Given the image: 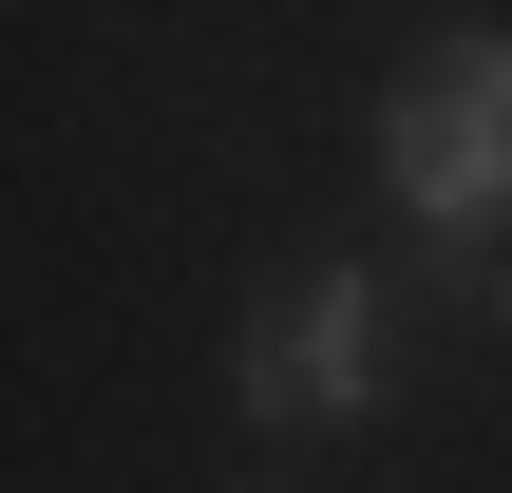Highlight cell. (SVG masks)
<instances>
[{
  "label": "cell",
  "mask_w": 512,
  "mask_h": 493,
  "mask_svg": "<svg viewBox=\"0 0 512 493\" xmlns=\"http://www.w3.org/2000/svg\"><path fill=\"white\" fill-rule=\"evenodd\" d=\"M380 190L437 228V247H494L512 228V38H437L399 95H380Z\"/></svg>",
  "instance_id": "1"
},
{
  "label": "cell",
  "mask_w": 512,
  "mask_h": 493,
  "mask_svg": "<svg viewBox=\"0 0 512 493\" xmlns=\"http://www.w3.org/2000/svg\"><path fill=\"white\" fill-rule=\"evenodd\" d=\"M228 380H247V418H361V399H380V285H361V266H304V285L247 323Z\"/></svg>",
  "instance_id": "2"
}]
</instances>
